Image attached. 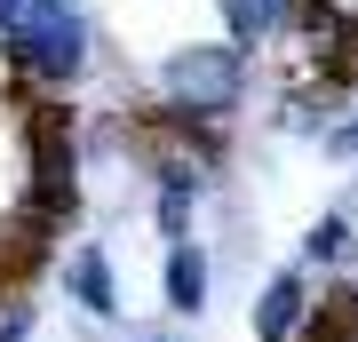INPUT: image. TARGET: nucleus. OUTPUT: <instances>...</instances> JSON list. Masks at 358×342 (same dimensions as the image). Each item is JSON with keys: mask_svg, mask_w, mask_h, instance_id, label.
<instances>
[{"mask_svg": "<svg viewBox=\"0 0 358 342\" xmlns=\"http://www.w3.org/2000/svg\"><path fill=\"white\" fill-rule=\"evenodd\" d=\"M48 231H56V223H48V215H32V207H24L16 223H0V279H32V271L56 255V247H48Z\"/></svg>", "mask_w": 358, "mask_h": 342, "instance_id": "6e6552de", "label": "nucleus"}, {"mask_svg": "<svg viewBox=\"0 0 358 342\" xmlns=\"http://www.w3.org/2000/svg\"><path fill=\"white\" fill-rule=\"evenodd\" d=\"M64 287H72V303L88 311V318H112L120 311V279H112V255H103L96 239H80L64 255Z\"/></svg>", "mask_w": 358, "mask_h": 342, "instance_id": "39448f33", "label": "nucleus"}, {"mask_svg": "<svg viewBox=\"0 0 358 342\" xmlns=\"http://www.w3.org/2000/svg\"><path fill=\"white\" fill-rule=\"evenodd\" d=\"M24 152H32V183H24V207L48 223L80 215V112L72 104H32L24 112Z\"/></svg>", "mask_w": 358, "mask_h": 342, "instance_id": "f03ea898", "label": "nucleus"}, {"mask_svg": "<svg viewBox=\"0 0 358 342\" xmlns=\"http://www.w3.org/2000/svg\"><path fill=\"white\" fill-rule=\"evenodd\" d=\"M310 318V279L303 271H271L255 287V342H294Z\"/></svg>", "mask_w": 358, "mask_h": 342, "instance_id": "20e7f679", "label": "nucleus"}, {"mask_svg": "<svg viewBox=\"0 0 358 342\" xmlns=\"http://www.w3.org/2000/svg\"><path fill=\"white\" fill-rule=\"evenodd\" d=\"M159 88H167V112L223 127L239 112V96H247V48H231V40H192V48H176L159 64Z\"/></svg>", "mask_w": 358, "mask_h": 342, "instance_id": "7ed1b4c3", "label": "nucleus"}, {"mask_svg": "<svg viewBox=\"0 0 358 342\" xmlns=\"http://www.w3.org/2000/svg\"><path fill=\"white\" fill-rule=\"evenodd\" d=\"M334 104H343V88H294V96L279 104V127H287V136H319V143H327Z\"/></svg>", "mask_w": 358, "mask_h": 342, "instance_id": "1a4fd4ad", "label": "nucleus"}, {"mask_svg": "<svg viewBox=\"0 0 358 342\" xmlns=\"http://www.w3.org/2000/svg\"><path fill=\"white\" fill-rule=\"evenodd\" d=\"M350 239H358V231H350V215H343V207H327V215L303 231V263H310V271H334V263H350Z\"/></svg>", "mask_w": 358, "mask_h": 342, "instance_id": "9d476101", "label": "nucleus"}, {"mask_svg": "<svg viewBox=\"0 0 358 342\" xmlns=\"http://www.w3.org/2000/svg\"><path fill=\"white\" fill-rule=\"evenodd\" d=\"M207 294H215V263H207V247H199V239L167 247V311H176V318H199Z\"/></svg>", "mask_w": 358, "mask_h": 342, "instance_id": "423d86ee", "label": "nucleus"}, {"mask_svg": "<svg viewBox=\"0 0 358 342\" xmlns=\"http://www.w3.org/2000/svg\"><path fill=\"white\" fill-rule=\"evenodd\" d=\"M327 152H334V159H358V112L327 127Z\"/></svg>", "mask_w": 358, "mask_h": 342, "instance_id": "f8f14e48", "label": "nucleus"}, {"mask_svg": "<svg viewBox=\"0 0 358 342\" xmlns=\"http://www.w3.org/2000/svg\"><path fill=\"white\" fill-rule=\"evenodd\" d=\"M40 334V311L32 303H0V342H32Z\"/></svg>", "mask_w": 358, "mask_h": 342, "instance_id": "9b49d317", "label": "nucleus"}, {"mask_svg": "<svg viewBox=\"0 0 358 342\" xmlns=\"http://www.w3.org/2000/svg\"><path fill=\"white\" fill-rule=\"evenodd\" d=\"M143 342H167V334H143Z\"/></svg>", "mask_w": 358, "mask_h": 342, "instance_id": "4468645a", "label": "nucleus"}, {"mask_svg": "<svg viewBox=\"0 0 358 342\" xmlns=\"http://www.w3.org/2000/svg\"><path fill=\"white\" fill-rule=\"evenodd\" d=\"M24 16H32V0H0V32H16Z\"/></svg>", "mask_w": 358, "mask_h": 342, "instance_id": "ddd939ff", "label": "nucleus"}, {"mask_svg": "<svg viewBox=\"0 0 358 342\" xmlns=\"http://www.w3.org/2000/svg\"><path fill=\"white\" fill-rule=\"evenodd\" d=\"M303 0H223V24H231V48H263V40H287Z\"/></svg>", "mask_w": 358, "mask_h": 342, "instance_id": "0eeeda50", "label": "nucleus"}, {"mask_svg": "<svg viewBox=\"0 0 358 342\" xmlns=\"http://www.w3.org/2000/svg\"><path fill=\"white\" fill-rule=\"evenodd\" d=\"M8 40V72L16 80H40V88H72V80H88V64H96V24L80 16V0H32V16L16 32H0Z\"/></svg>", "mask_w": 358, "mask_h": 342, "instance_id": "f257e3e1", "label": "nucleus"}, {"mask_svg": "<svg viewBox=\"0 0 358 342\" xmlns=\"http://www.w3.org/2000/svg\"><path fill=\"white\" fill-rule=\"evenodd\" d=\"M350 311H358V287H350Z\"/></svg>", "mask_w": 358, "mask_h": 342, "instance_id": "2eb2a0df", "label": "nucleus"}]
</instances>
